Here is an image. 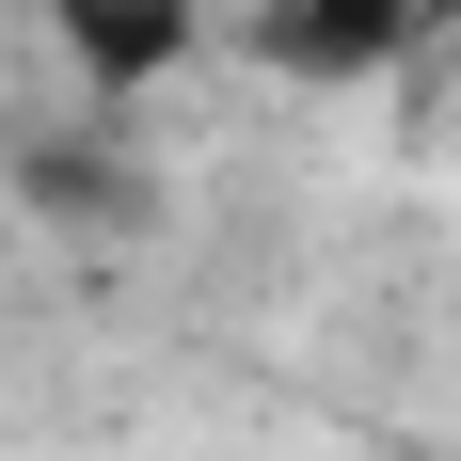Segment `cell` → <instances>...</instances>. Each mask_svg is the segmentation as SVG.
<instances>
[{
    "instance_id": "1",
    "label": "cell",
    "mask_w": 461,
    "mask_h": 461,
    "mask_svg": "<svg viewBox=\"0 0 461 461\" xmlns=\"http://www.w3.org/2000/svg\"><path fill=\"white\" fill-rule=\"evenodd\" d=\"M414 32H429V0H255V16H239V48H255L271 80H319V95L382 80Z\"/></svg>"
},
{
    "instance_id": "2",
    "label": "cell",
    "mask_w": 461,
    "mask_h": 461,
    "mask_svg": "<svg viewBox=\"0 0 461 461\" xmlns=\"http://www.w3.org/2000/svg\"><path fill=\"white\" fill-rule=\"evenodd\" d=\"M32 16L64 32V64H80L95 95H143L191 32H207V0H32Z\"/></svg>"
},
{
    "instance_id": "3",
    "label": "cell",
    "mask_w": 461,
    "mask_h": 461,
    "mask_svg": "<svg viewBox=\"0 0 461 461\" xmlns=\"http://www.w3.org/2000/svg\"><path fill=\"white\" fill-rule=\"evenodd\" d=\"M429 16H461V0H429Z\"/></svg>"
}]
</instances>
